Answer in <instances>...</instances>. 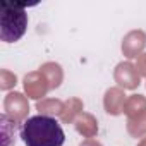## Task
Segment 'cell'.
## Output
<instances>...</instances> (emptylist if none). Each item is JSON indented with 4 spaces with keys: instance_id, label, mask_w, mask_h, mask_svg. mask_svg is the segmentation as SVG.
<instances>
[{
    "instance_id": "6da1fadb",
    "label": "cell",
    "mask_w": 146,
    "mask_h": 146,
    "mask_svg": "<svg viewBox=\"0 0 146 146\" xmlns=\"http://www.w3.org/2000/svg\"><path fill=\"white\" fill-rule=\"evenodd\" d=\"M21 139L26 146H64L65 132L55 117L33 115L23 122Z\"/></svg>"
},
{
    "instance_id": "7a4b0ae2",
    "label": "cell",
    "mask_w": 146,
    "mask_h": 146,
    "mask_svg": "<svg viewBox=\"0 0 146 146\" xmlns=\"http://www.w3.org/2000/svg\"><path fill=\"white\" fill-rule=\"evenodd\" d=\"M28 29L26 4L2 2L0 4V38L5 43L19 41Z\"/></svg>"
}]
</instances>
